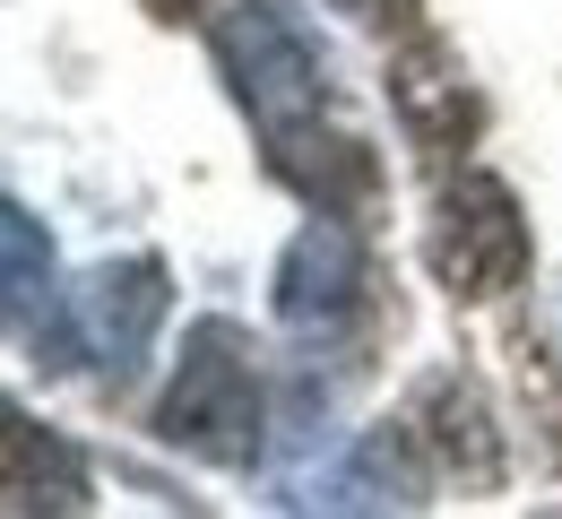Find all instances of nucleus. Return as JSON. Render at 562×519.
<instances>
[{
  "mask_svg": "<svg viewBox=\"0 0 562 519\" xmlns=\"http://www.w3.org/2000/svg\"><path fill=\"white\" fill-rule=\"evenodd\" d=\"M216 61L234 78L243 113L260 122L269 139V165L285 182H312V131H321V61L312 44L294 35L278 0H225L216 18Z\"/></svg>",
  "mask_w": 562,
  "mask_h": 519,
  "instance_id": "f257e3e1",
  "label": "nucleus"
},
{
  "mask_svg": "<svg viewBox=\"0 0 562 519\" xmlns=\"http://www.w3.org/2000/svg\"><path fill=\"white\" fill-rule=\"evenodd\" d=\"M156 433L191 459H216V467H243L260 450V372L225 320H200L182 338V372L156 398Z\"/></svg>",
  "mask_w": 562,
  "mask_h": 519,
  "instance_id": "f03ea898",
  "label": "nucleus"
},
{
  "mask_svg": "<svg viewBox=\"0 0 562 519\" xmlns=\"http://www.w3.org/2000/svg\"><path fill=\"white\" fill-rule=\"evenodd\" d=\"M432 278L468 303L510 295L528 278V217H519V200H510L502 173L459 165L441 182V208H432Z\"/></svg>",
  "mask_w": 562,
  "mask_h": 519,
  "instance_id": "7ed1b4c3",
  "label": "nucleus"
},
{
  "mask_svg": "<svg viewBox=\"0 0 562 519\" xmlns=\"http://www.w3.org/2000/svg\"><path fill=\"white\" fill-rule=\"evenodd\" d=\"M355 303H363V242L338 208H321L278 260V320L294 338H329L355 320Z\"/></svg>",
  "mask_w": 562,
  "mask_h": 519,
  "instance_id": "20e7f679",
  "label": "nucleus"
},
{
  "mask_svg": "<svg viewBox=\"0 0 562 519\" xmlns=\"http://www.w3.org/2000/svg\"><path fill=\"white\" fill-rule=\"evenodd\" d=\"M165 260H104L87 286H78V329H87V347H95V364L113 372H139L147 338H156V320H165Z\"/></svg>",
  "mask_w": 562,
  "mask_h": 519,
  "instance_id": "39448f33",
  "label": "nucleus"
},
{
  "mask_svg": "<svg viewBox=\"0 0 562 519\" xmlns=\"http://www.w3.org/2000/svg\"><path fill=\"white\" fill-rule=\"evenodd\" d=\"M0 485H9V511H35V503L78 511V503H87V467H78L44 425H26V416L0 425Z\"/></svg>",
  "mask_w": 562,
  "mask_h": 519,
  "instance_id": "423d86ee",
  "label": "nucleus"
},
{
  "mask_svg": "<svg viewBox=\"0 0 562 519\" xmlns=\"http://www.w3.org/2000/svg\"><path fill=\"white\" fill-rule=\"evenodd\" d=\"M0 260H9V329L53 356V338H44V329H53V242H44V225L26 217L18 200L0 208ZM53 364H61V356H53Z\"/></svg>",
  "mask_w": 562,
  "mask_h": 519,
  "instance_id": "0eeeda50",
  "label": "nucleus"
},
{
  "mask_svg": "<svg viewBox=\"0 0 562 519\" xmlns=\"http://www.w3.org/2000/svg\"><path fill=\"white\" fill-rule=\"evenodd\" d=\"M398 104H407V122L424 139H450V122H468V95H459V70H450L441 44H416L398 61Z\"/></svg>",
  "mask_w": 562,
  "mask_h": 519,
  "instance_id": "6e6552de",
  "label": "nucleus"
},
{
  "mask_svg": "<svg viewBox=\"0 0 562 519\" xmlns=\"http://www.w3.org/2000/svg\"><path fill=\"white\" fill-rule=\"evenodd\" d=\"M329 9H347L355 26H372V35H390V26L416 18V0H329Z\"/></svg>",
  "mask_w": 562,
  "mask_h": 519,
  "instance_id": "1a4fd4ad",
  "label": "nucleus"
},
{
  "mask_svg": "<svg viewBox=\"0 0 562 519\" xmlns=\"http://www.w3.org/2000/svg\"><path fill=\"white\" fill-rule=\"evenodd\" d=\"M546 338H554V347H562V278H554V286H546Z\"/></svg>",
  "mask_w": 562,
  "mask_h": 519,
  "instance_id": "9d476101",
  "label": "nucleus"
}]
</instances>
